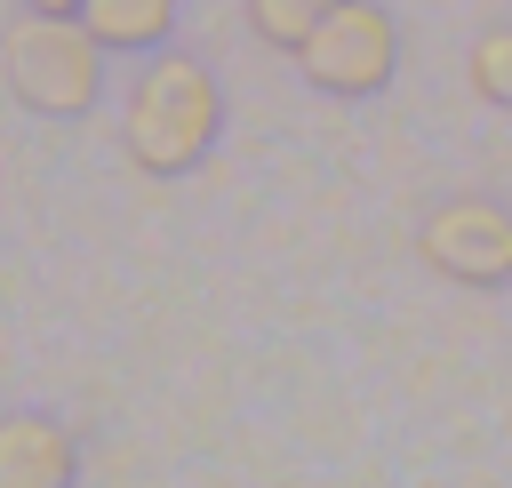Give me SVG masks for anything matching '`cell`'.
I'll use <instances>...</instances> for the list:
<instances>
[{
	"instance_id": "277c9868",
	"label": "cell",
	"mask_w": 512,
	"mask_h": 488,
	"mask_svg": "<svg viewBox=\"0 0 512 488\" xmlns=\"http://www.w3.org/2000/svg\"><path fill=\"white\" fill-rule=\"evenodd\" d=\"M392 16L376 0H336L320 16V32L296 48V72L320 88V96H376L392 80Z\"/></svg>"
},
{
	"instance_id": "8992f818",
	"label": "cell",
	"mask_w": 512,
	"mask_h": 488,
	"mask_svg": "<svg viewBox=\"0 0 512 488\" xmlns=\"http://www.w3.org/2000/svg\"><path fill=\"white\" fill-rule=\"evenodd\" d=\"M80 24L104 40V48H168L176 32V0H80Z\"/></svg>"
},
{
	"instance_id": "7a4b0ae2",
	"label": "cell",
	"mask_w": 512,
	"mask_h": 488,
	"mask_svg": "<svg viewBox=\"0 0 512 488\" xmlns=\"http://www.w3.org/2000/svg\"><path fill=\"white\" fill-rule=\"evenodd\" d=\"M104 40L80 24V16H48V8H24L0 40V64H8V88L24 112L40 120H80L104 88Z\"/></svg>"
},
{
	"instance_id": "9c48e42d",
	"label": "cell",
	"mask_w": 512,
	"mask_h": 488,
	"mask_svg": "<svg viewBox=\"0 0 512 488\" xmlns=\"http://www.w3.org/2000/svg\"><path fill=\"white\" fill-rule=\"evenodd\" d=\"M24 8H48V16H80V0H24Z\"/></svg>"
},
{
	"instance_id": "6da1fadb",
	"label": "cell",
	"mask_w": 512,
	"mask_h": 488,
	"mask_svg": "<svg viewBox=\"0 0 512 488\" xmlns=\"http://www.w3.org/2000/svg\"><path fill=\"white\" fill-rule=\"evenodd\" d=\"M224 136V88L200 56H152L128 88V120L120 144L144 176H184L208 160V144Z\"/></svg>"
},
{
	"instance_id": "3957f363",
	"label": "cell",
	"mask_w": 512,
	"mask_h": 488,
	"mask_svg": "<svg viewBox=\"0 0 512 488\" xmlns=\"http://www.w3.org/2000/svg\"><path fill=\"white\" fill-rule=\"evenodd\" d=\"M416 256L456 288H512V208L488 192H456L416 224Z\"/></svg>"
},
{
	"instance_id": "52a82bcc",
	"label": "cell",
	"mask_w": 512,
	"mask_h": 488,
	"mask_svg": "<svg viewBox=\"0 0 512 488\" xmlns=\"http://www.w3.org/2000/svg\"><path fill=\"white\" fill-rule=\"evenodd\" d=\"M336 0H248V24H256V40L264 48H280V56H296L312 32H320V16H328Z\"/></svg>"
},
{
	"instance_id": "ba28073f",
	"label": "cell",
	"mask_w": 512,
	"mask_h": 488,
	"mask_svg": "<svg viewBox=\"0 0 512 488\" xmlns=\"http://www.w3.org/2000/svg\"><path fill=\"white\" fill-rule=\"evenodd\" d=\"M464 80H472V96H480V104L512 112V24H496V32H480V40H472Z\"/></svg>"
},
{
	"instance_id": "5b68a950",
	"label": "cell",
	"mask_w": 512,
	"mask_h": 488,
	"mask_svg": "<svg viewBox=\"0 0 512 488\" xmlns=\"http://www.w3.org/2000/svg\"><path fill=\"white\" fill-rule=\"evenodd\" d=\"M80 472V448L56 416H0V488H64Z\"/></svg>"
}]
</instances>
